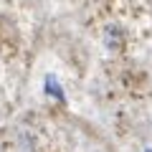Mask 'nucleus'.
Masks as SVG:
<instances>
[{
  "instance_id": "2",
  "label": "nucleus",
  "mask_w": 152,
  "mask_h": 152,
  "mask_svg": "<svg viewBox=\"0 0 152 152\" xmlns=\"http://www.w3.org/2000/svg\"><path fill=\"white\" fill-rule=\"evenodd\" d=\"M147 152H152V150H147Z\"/></svg>"
},
{
  "instance_id": "1",
  "label": "nucleus",
  "mask_w": 152,
  "mask_h": 152,
  "mask_svg": "<svg viewBox=\"0 0 152 152\" xmlns=\"http://www.w3.org/2000/svg\"><path fill=\"white\" fill-rule=\"evenodd\" d=\"M43 91L48 94V96H53V99H58V102H64V99H66V94H64V89H61V84H58V79H56L53 74H48V76H46V81H43Z\"/></svg>"
}]
</instances>
